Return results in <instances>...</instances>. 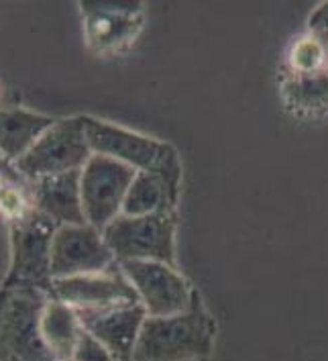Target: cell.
Wrapping results in <instances>:
<instances>
[{
  "mask_svg": "<svg viewBox=\"0 0 328 361\" xmlns=\"http://www.w3.org/2000/svg\"><path fill=\"white\" fill-rule=\"evenodd\" d=\"M214 339L216 321L202 296L194 292L188 310L145 319L133 361H206L213 355Z\"/></svg>",
  "mask_w": 328,
  "mask_h": 361,
  "instance_id": "1",
  "label": "cell"
},
{
  "mask_svg": "<svg viewBox=\"0 0 328 361\" xmlns=\"http://www.w3.org/2000/svg\"><path fill=\"white\" fill-rule=\"evenodd\" d=\"M84 131L92 153L113 157L135 171L157 173L175 190L182 188V159L172 143L100 121L96 116H84Z\"/></svg>",
  "mask_w": 328,
  "mask_h": 361,
  "instance_id": "2",
  "label": "cell"
},
{
  "mask_svg": "<svg viewBox=\"0 0 328 361\" xmlns=\"http://www.w3.org/2000/svg\"><path fill=\"white\" fill-rule=\"evenodd\" d=\"M49 298L41 288L0 286V361H58L41 335V314Z\"/></svg>",
  "mask_w": 328,
  "mask_h": 361,
  "instance_id": "3",
  "label": "cell"
},
{
  "mask_svg": "<svg viewBox=\"0 0 328 361\" xmlns=\"http://www.w3.org/2000/svg\"><path fill=\"white\" fill-rule=\"evenodd\" d=\"M102 237L118 264L161 262L175 267V212L120 214L102 231Z\"/></svg>",
  "mask_w": 328,
  "mask_h": 361,
  "instance_id": "4",
  "label": "cell"
},
{
  "mask_svg": "<svg viewBox=\"0 0 328 361\" xmlns=\"http://www.w3.org/2000/svg\"><path fill=\"white\" fill-rule=\"evenodd\" d=\"M58 225L33 209L11 223V267L2 288L51 290V243Z\"/></svg>",
  "mask_w": 328,
  "mask_h": 361,
  "instance_id": "5",
  "label": "cell"
},
{
  "mask_svg": "<svg viewBox=\"0 0 328 361\" xmlns=\"http://www.w3.org/2000/svg\"><path fill=\"white\" fill-rule=\"evenodd\" d=\"M90 157L84 116H72L56 121L15 166L27 182H33L45 176L80 171Z\"/></svg>",
  "mask_w": 328,
  "mask_h": 361,
  "instance_id": "6",
  "label": "cell"
},
{
  "mask_svg": "<svg viewBox=\"0 0 328 361\" xmlns=\"http://www.w3.org/2000/svg\"><path fill=\"white\" fill-rule=\"evenodd\" d=\"M84 23V39L92 54L116 56L125 54L145 27V6L141 2H80Z\"/></svg>",
  "mask_w": 328,
  "mask_h": 361,
  "instance_id": "7",
  "label": "cell"
},
{
  "mask_svg": "<svg viewBox=\"0 0 328 361\" xmlns=\"http://www.w3.org/2000/svg\"><path fill=\"white\" fill-rule=\"evenodd\" d=\"M137 171L113 157L96 155L80 171L82 207L86 223L98 231H104L116 216L122 214V204Z\"/></svg>",
  "mask_w": 328,
  "mask_h": 361,
  "instance_id": "8",
  "label": "cell"
},
{
  "mask_svg": "<svg viewBox=\"0 0 328 361\" xmlns=\"http://www.w3.org/2000/svg\"><path fill=\"white\" fill-rule=\"evenodd\" d=\"M118 266L135 288L147 317H170L192 305L196 290L174 266L161 262H120Z\"/></svg>",
  "mask_w": 328,
  "mask_h": 361,
  "instance_id": "9",
  "label": "cell"
},
{
  "mask_svg": "<svg viewBox=\"0 0 328 361\" xmlns=\"http://www.w3.org/2000/svg\"><path fill=\"white\" fill-rule=\"evenodd\" d=\"M115 264V255L106 245L102 231H98L88 223L58 227L51 243L53 280L106 271Z\"/></svg>",
  "mask_w": 328,
  "mask_h": 361,
  "instance_id": "10",
  "label": "cell"
},
{
  "mask_svg": "<svg viewBox=\"0 0 328 361\" xmlns=\"http://www.w3.org/2000/svg\"><path fill=\"white\" fill-rule=\"evenodd\" d=\"M51 298H58L74 310H100L111 306L139 305L135 288L127 280L116 262L106 271L61 278L51 282Z\"/></svg>",
  "mask_w": 328,
  "mask_h": 361,
  "instance_id": "11",
  "label": "cell"
},
{
  "mask_svg": "<svg viewBox=\"0 0 328 361\" xmlns=\"http://www.w3.org/2000/svg\"><path fill=\"white\" fill-rule=\"evenodd\" d=\"M77 317L84 333L100 343L116 361H133L139 333L147 319V310L141 302L82 310Z\"/></svg>",
  "mask_w": 328,
  "mask_h": 361,
  "instance_id": "12",
  "label": "cell"
},
{
  "mask_svg": "<svg viewBox=\"0 0 328 361\" xmlns=\"http://www.w3.org/2000/svg\"><path fill=\"white\" fill-rule=\"evenodd\" d=\"M80 171L45 176L29 182L33 209L43 216H47L49 221H53L58 227L86 225V214L82 207Z\"/></svg>",
  "mask_w": 328,
  "mask_h": 361,
  "instance_id": "13",
  "label": "cell"
},
{
  "mask_svg": "<svg viewBox=\"0 0 328 361\" xmlns=\"http://www.w3.org/2000/svg\"><path fill=\"white\" fill-rule=\"evenodd\" d=\"M56 118L27 109H0V157L17 164Z\"/></svg>",
  "mask_w": 328,
  "mask_h": 361,
  "instance_id": "14",
  "label": "cell"
},
{
  "mask_svg": "<svg viewBox=\"0 0 328 361\" xmlns=\"http://www.w3.org/2000/svg\"><path fill=\"white\" fill-rule=\"evenodd\" d=\"M41 335L47 349L58 361L70 360L84 337L80 317L72 306L49 298L41 314Z\"/></svg>",
  "mask_w": 328,
  "mask_h": 361,
  "instance_id": "15",
  "label": "cell"
},
{
  "mask_svg": "<svg viewBox=\"0 0 328 361\" xmlns=\"http://www.w3.org/2000/svg\"><path fill=\"white\" fill-rule=\"evenodd\" d=\"M279 92L294 114L324 116L328 113V70L318 74H291L284 70Z\"/></svg>",
  "mask_w": 328,
  "mask_h": 361,
  "instance_id": "16",
  "label": "cell"
},
{
  "mask_svg": "<svg viewBox=\"0 0 328 361\" xmlns=\"http://www.w3.org/2000/svg\"><path fill=\"white\" fill-rule=\"evenodd\" d=\"M177 200L179 190H175L165 178L149 171H137L122 204V214L145 216L157 212H175Z\"/></svg>",
  "mask_w": 328,
  "mask_h": 361,
  "instance_id": "17",
  "label": "cell"
},
{
  "mask_svg": "<svg viewBox=\"0 0 328 361\" xmlns=\"http://www.w3.org/2000/svg\"><path fill=\"white\" fill-rule=\"evenodd\" d=\"M286 70L291 74H318L328 70V51L322 41L312 33H304L291 43Z\"/></svg>",
  "mask_w": 328,
  "mask_h": 361,
  "instance_id": "18",
  "label": "cell"
},
{
  "mask_svg": "<svg viewBox=\"0 0 328 361\" xmlns=\"http://www.w3.org/2000/svg\"><path fill=\"white\" fill-rule=\"evenodd\" d=\"M65 361H116L102 345L98 341H94L90 335L84 333L82 341L77 345L76 353Z\"/></svg>",
  "mask_w": 328,
  "mask_h": 361,
  "instance_id": "19",
  "label": "cell"
},
{
  "mask_svg": "<svg viewBox=\"0 0 328 361\" xmlns=\"http://www.w3.org/2000/svg\"><path fill=\"white\" fill-rule=\"evenodd\" d=\"M308 33H312L314 37H318L322 41V45L327 47L328 51V2L318 4L308 19Z\"/></svg>",
  "mask_w": 328,
  "mask_h": 361,
  "instance_id": "20",
  "label": "cell"
}]
</instances>
